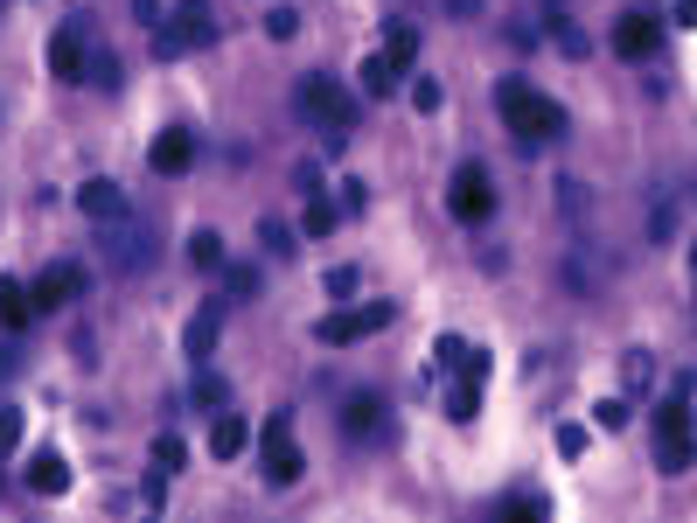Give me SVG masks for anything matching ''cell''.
I'll list each match as a JSON object with an SVG mask.
<instances>
[{"label": "cell", "instance_id": "cell-1", "mask_svg": "<svg viewBox=\"0 0 697 523\" xmlns=\"http://www.w3.org/2000/svg\"><path fill=\"white\" fill-rule=\"evenodd\" d=\"M496 112H502V126H510V133H523L531 147H544V140L565 133V105L544 98V91H531V84H516V78L496 84Z\"/></svg>", "mask_w": 697, "mask_h": 523}, {"label": "cell", "instance_id": "cell-2", "mask_svg": "<svg viewBox=\"0 0 697 523\" xmlns=\"http://www.w3.org/2000/svg\"><path fill=\"white\" fill-rule=\"evenodd\" d=\"M293 105L328 133V147H342V140L356 133V105H349V91H342V78H335V70H307V78L293 84Z\"/></svg>", "mask_w": 697, "mask_h": 523}, {"label": "cell", "instance_id": "cell-3", "mask_svg": "<svg viewBox=\"0 0 697 523\" xmlns=\"http://www.w3.org/2000/svg\"><path fill=\"white\" fill-rule=\"evenodd\" d=\"M217 35H223L217 0H182L167 22H154V56H161V63H175V56H188V49H210Z\"/></svg>", "mask_w": 697, "mask_h": 523}, {"label": "cell", "instance_id": "cell-4", "mask_svg": "<svg viewBox=\"0 0 697 523\" xmlns=\"http://www.w3.org/2000/svg\"><path fill=\"white\" fill-rule=\"evenodd\" d=\"M690 461H697V426H690V405H684V398L655 405V468H663V475H684Z\"/></svg>", "mask_w": 697, "mask_h": 523}, {"label": "cell", "instance_id": "cell-5", "mask_svg": "<svg viewBox=\"0 0 697 523\" xmlns=\"http://www.w3.org/2000/svg\"><path fill=\"white\" fill-rule=\"evenodd\" d=\"M91 49H98L91 14H70V22L49 35V70H56L63 84H84V78H91Z\"/></svg>", "mask_w": 697, "mask_h": 523}, {"label": "cell", "instance_id": "cell-6", "mask_svg": "<svg viewBox=\"0 0 697 523\" xmlns=\"http://www.w3.org/2000/svg\"><path fill=\"white\" fill-rule=\"evenodd\" d=\"M391 314H398V301H363V307H342V314H322V342L328 349H342V342H363V335L376 328H391Z\"/></svg>", "mask_w": 697, "mask_h": 523}, {"label": "cell", "instance_id": "cell-7", "mask_svg": "<svg viewBox=\"0 0 697 523\" xmlns=\"http://www.w3.org/2000/svg\"><path fill=\"white\" fill-rule=\"evenodd\" d=\"M446 210H454L461 223H488V217H496V189H488V167L481 161L454 167V182H446Z\"/></svg>", "mask_w": 697, "mask_h": 523}, {"label": "cell", "instance_id": "cell-8", "mask_svg": "<svg viewBox=\"0 0 697 523\" xmlns=\"http://www.w3.org/2000/svg\"><path fill=\"white\" fill-rule=\"evenodd\" d=\"M258 468H266L272 489H287V481H300V440H293V419H266V440H258Z\"/></svg>", "mask_w": 697, "mask_h": 523}, {"label": "cell", "instance_id": "cell-9", "mask_svg": "<svg viewBox=\"0 0 697 523\" xmlns=\"http://www.w3.org/2000/svg\"><path fill=\"white\" fill-rule=\"evenodd\" d=\"M384 433H391V405L376 398V391H349V398H342V440L376 446Z\"/></svg>", "mask_w": 697, "mask_h": 523}, {"label": "cell", "instance_id": "cell-10", "mask_svg": "<svg viewBox=\"0 0 697 523\" xmlns=\"http://www.w3.org/2000/svg\"><path fill=\"white\" fill-rule=\"evenodd\" d=\"M98 231H105V258H112V266H147V258H154V231H147V223L140 217H119V223H98Z\"/></svg>", "mask_w": 697, "mask_h": 523}, {"label": "cell", "instance_id": "cell-11", "mask_svg": "<svg viewBox=\"0 0 697 523\" xmlns=\"http://www.w3.org/2000/svg\"><path fill=\"white\" fill-rule=\"evenodd\" d=\"M655 49H663V22H655V14H620V22H614V56L649 63Z\"/></svg>", "mask_w": 697, "mask_h": 523}, {"label": "cell", "instance_id": "cell-12", "mask_svg": "<svg viewBox=\"0 0 697 523\" xmlns=\"http://www.w3.org/2000/svg\"><path fill=\"white\" fill-rule=\"evenodd\" d=\"M217 335H223V301H202L196 314H188V328H182V357L202 363L217 349Z\"/></svg>", "mask_w": 697, "mask_h": 523}, {"label": "cell", "instance_id": "cell-13", "mask_svg": "<svg viewBox=\"0 0 697 523\" xmlns=\"http://www.w3.org/2000/svg\"><path fill=\"white\" fill-rule=\"evenodd\" d=\"M147 161H154V175H182V167L196 161V133H188V126H167V133H154Z\"/></svg>", "mask_w": 697, "mask_h": 523}, {"label": "cell", "instance_id": "cell-14", "mask_svg": "<svg viewBox=\"0 0 697 523\" xmlns=\"http://www.w3.org/2000/svg\"><path fill=\"white\" fill-rule=\"evenodd\" d=\"M78 210L91 223H119L126 217V189H119V182H105V175H91L84 189H78Z\"/></svg>", "mask_w": 697, "mask_h": 523}, {"label": "cell", "instance_id": "cell-15", "mask_svg": "<svg viewBox=\"0 0 697 523\" xmlns=\"http://www.w3.org/2000/svg\"><path fill=\"white\" fill-rule=\"evenodd\" d=\"M28 293H35V307H70L84 293V266H49Z\"/></svg>", "mask_w": 697, "mask_h": 523}, {"label": "cell", "instance_id": "cell-16", "mask_svg": "<svg viewBox=\"0 0 697 523\" xmlns=\"http://www.w3.org/2000/svg\"><path fill=\"white\" fill-rule=\"evenodd\" d=\"M35 314H43V307H35V293H28L14 272H0V328H14V335H22V328L35 322Z\"/></svg>", "mask_w": 697, "mask_h": 523}, {"label": "cell", "instance_id": "cell-17", "mask_svg": "<svg viewBox=\"0 0 697 523\" xmlns=\"http://www.w3.org/2000/svg\"><path fill=\"white\" fill-rule=\"evenodd\" d=\"M432 357H440L446 370H461V377H488V349H475V342H461V335H440V342H432Z\"/></svg>", "mask_w": 697, "mask_h": 523}, {"label": "cell", "instance_id": "cell-18", "mask_svg": "<svg viewBox=\"0 0 697 523\" xmlns=\"http://www.w3.org/2000/svg\"><path fill=\"white\" fill-rule=\"evenodd\" d=\"M28 489H35V496H63V489H70V461H63V454H35V461H28Z\"/></svg>", "mask_w": 697, "mask_h": 523}, {"label": "cell", "instance_id": "cell-19", "mask_svg": "<svg viewBox=\"0 0 697 523\" xmlns=\"http://www.w3.org/2000/svg\"><path fill=\"white\" fill-rule=\"evenodd\" d=\"M356 84H363V98H391V91H398V63H391V56H363V63H356Z\"/></svg>", "mask_w": 697, "mask_h": 523}, {"label": "cell", "instance_id": "cell-20", "mask_svg": "<svg viewBox=\"0 0 697 523\" xmlns=\"http://www.w3.org/2000/svg\"><path fill=\"white\" fill-rule=\"evenodd\" d=\"M244 446H252V426H244V419H231V412H223V419L210 426V454H217V461H237V454H244Z\"/></svg>", "mask_w": 697, "mask_h": 523}, {"label": "cell", "instance_id": "cell-21", "mask_svg": "<svg viewBox=\"0 0 697 523\" xmlns=\"http://www.w3.org/2000/svg\"><path fill=\"white\" fill-rule=\"evenodd\" d=\"M335 223H342V202H328L322 189L307 196V210H300V237H328Z\"/></svg>", "mask_w": 697, "mask_h": 523}, {"label": "cell", "instance_id": "cell-22", "mask_svg": "<svg viewBox=\"0 0 697 523\" xmlns=\"http://www.w3.org/2000/svg\"><path fill=\"white\" fill-rule=\"evenodd\" d=\"M475 412H481V384H475V377H461L454 391H446V419H461V426H467Z\"/></svg>", "mask_w": 697, "mask_h": 523}, {"label": "cell", "instance_id": "cell-23", "mask_svg": "<svg viewBox=\"0 0 697 523\" xmlns=\"http://www.w3.org/2000/svg\"><path fill=\"white\" fill-rule=\"evenodd\" d=\"M384 56H391V63H398V70H405V63H411V56H419V28H405V22H391V28H384Z\"/></svg>", "mask_w": 697, "mask_h": 523}, {"label": "cell", "instance_id": "cell-24", "mask_svg": "<svg viewBox=\"0 0 697 523\" xmlns=\"http://www.w3.org/2000/svg\"><path fill=\"white\" fill-rule=\"evenodd\" d=\"M188 266L217 272V266H223V237H217V231H196V237H188Z\"/></svg>", "mask_w": 697, "mask_h": 523}, {"label": "cell", "instance_id": "cell-25", "mask_svg": "<svg viewBox=\"0 0 697 523\" xmlns=\"http://www.w3.org/2000/svg\"><path fill=\"white\" fill-rule=\"evenodd\" d=\"M84 84H98V91H119V56H112L105 43L91 49V78H84Z\"/></svg>", "mask_w": 697, "mask_h": 523}, {"label": "cell", "instance_id": "cell-26", "mask_svg": "<svg viewBox=\"0 0 697 523\" xmlns=\"http://www.w3.org/2000/svg\"><path fill=\"white\" fill-rule=\"evenodd\" d=\"M620 377H628V391H649L655 357H649V349H628V357H620Z\"/></svg>", "mask_w": 697, "mask_h": 523}, {"label": "cell", "instance_id": "cell-27", "mask_svg": "<svg viewBox=\"0 0 697 523\" xmlns=\"http://www.w3.org/2000/svg\"><path fill=\"white\" fill-rule=\"evenodd\" d=\"M154 468H167V475L188 468V440H182V433H161V440H154Z\"/></svg>", "mask_w": 697, "mask_h": 523}, {"label": "cell", "instance_id": "cell-28", "mask_svg": "<svg viewBox=\"0 0 697 523\" xmlns=\"http://www.w3.org/2000/svg\"><path fill=\"white\" fill-rule=\"evenodd\" d=\"M593 426H600V433H620V426H628V398H600L593 405Z\"/></svg>", "mask_w": 697, "mask_h": 523}, {"label": "cell", "instance_id": "cell-29", "mask_svg": "<svg viewBox=\"0 0 697 523\" xmlns=\"http://www.w3.org/2000/svg\"><path fill=\"white\" fill-rule=\"evenodd\" d=\"M551 43L565 49V56H586L593 43H586V28H579V22H551Z\"/></svg>", "mask_w": 697, "mask_h": 523}, {"label": "cell", "instance_id": "cell-30", "mask_svg": "<svg viewBox=\"0 0 697 523\" xmlns=\"http://www.w3.org/2000/svg\"><path fill=\"white\" fill-rule=\"evenodd\" d=\"M551 440H558V454H565V461H579V454H586V426H572V419H565Z\"/></svg>", "mask_w": 697, "mask_h": 523}, {"label": "cell", "instance_id": "cell-31", "mask_svg": "<svg viewBox=\"0 0 697 523\" xmlns=\"http://www.w3.org/2000/svg\"><path fill=\"white\" fill-rule=\"evenodd\" d=\"M258 237H266V252H300V245H293V231H287L279 217H266V223H258Z\"/></svg>", "mask_w": 697, "mask_h": 523}, {"label": "cell", "instance_id": "cell-32", "mask_svg": "<svg viewBox=\"0 0 697 523\" xmlns=\"http://www.w3.org/2000/svg\"><path fill=\"white\" fill-rule=\"evenodd\" d=\"M14 446H22V412L0 405V454H14Z\"/></svg>", "mask_w": 697, "mask_h": 523}, {"label": "cell", "instance_id": "cell-33", "mask_svg": "<svg viewBox=\"0 0 697 523\" xmlns=\"http://www.w3.org/2000/svg\"><path fill=\"white\" fill-rule=\"evenodd\" d=\"M293 28H300L293 8H272V14H266V35H272V43H293Z\"/></svg>", "mask_w": 697, "mask_h": 523}, {"label": "cell", "instance_id": "cell-34", "mask_svg": "<svg viewBox=\"0 0 697 523\" xmlns=\"http://www.w3.org/2000/svg\"><path fill=\"white\" fill-rule=\"evenodd\" d=\"M188 398H196V405H223V398H231V391H223V377H210V370H202V377H196V391H188Z\"/></svg>", "mask_w": 697, "mask_h": 523}, {"label": "cell", "instance_id": "cell-35", "mask_svg": "<svg viewBox=\"0 0 697 523\" xmlns=\"http://www.w3.org/2000/svg\"><path fill=\"white\" fill-rule=\"evenodd\" d=\"M322 287L335 293V301H349V293H356V266H328V279H322Z\"/></svg>", "mask_w": 697, "mask_h": 523}, {"label": "cell", "instance_id": "cell-36", "mask_svg": "<svg viewBox=\"0 0 697 523\" xmlns=\"http://www.w3.org/2000/svg\"><path fill=\"white\" fill-rule=\"evenodd\" d=\"M502 510H510V516H551V502H544V496H510Z\"/></svg>", "mask_w": 697, "mask_h": 523}, {"label": "cell", "instance_id": "cell-37", "mask_svg": "<svg viewBox=\"0 0 697 523\" xmlns=\"http://www.w3.org/2000/svg\"><path fill=\"white\" fill-rule=\"evenodd\" d=\"M411 105H419V112H440V84L419 78V84H411Z\"/></svg>", "mask_w": 697, "mask_h": 523}, {"label": "cell", "instance_id": "cell-38", "mask_svg": "<svg viewBox=\"0 0 697 523\" xmlns=\"http://www.w3.org/2000/svg\"><path fill=\"white\" fill-rule=\"evenodd\" d=\"M231 293H244V301H252V293H258V266H231Z\"/></svg>", "mask_w": 697, "mask_h": 523}, {"label": "cell", "instance_id": "cell-39", "mask_svg": "<svg viewBox=\"0 0 697 523\" xmlns=\"http://www.w3.org/2000/svg\"><path fill=\"white\" fill-rule=\"evenodd\" d=\"M161 496H167V468H154V475H147V489H140V502H147V510H161Z\"/></svg>", "mask_w": 697, "mask_h": 523}, {"label": "cell", "instance_id": "cell-40", "mask_svg": "<svg viewBox=\"0 0 697 523\" xmlns=\"http://www.w3.org/2000/svg\"><path fill=\"white\" fill-rule=\"evenodd\" d=\"M126 8H133V22H147V28L161 22V0H126Z\"/></svg>", "mask_w": 697, "mask_h": 523}, {"label": "cell", "instance_id": "cell-41", "mask_svg": "<svg viewBox=\"0 0 697 523\" xmlns=\"http://www.w3.org/2000/svg\"><path fill=\"white\" fill-rule=\"evenodd\" d=\"M446 8H454V14H475V8H481V0H446Z\"/></svg>", "mask_w": 697, "mask_h": 523}, {"label": "cell", "instance_id": "cell-42", "mask_svg": "<svg viewBox=\"0 0 697 523\" xmlns=\"http://www.w3.org/2000/svg\"><path fill=\"white\" fill-rule=\"evenodd\" d=\"M8 370H14V357H8V349H0V377H8Z\"/></svg>", "mask_w": 697, "mask_h": 523}, {"label": "cell", "instance_id": "cell-43", "mask_svg": "<svg viewBox=\"0 0 697 523\" xmlns=\"http://www.w3.org/2000/svg\"><path fill=\"white\" fill-rule=\"evenodd\" d=\"M690 266H697V237H690Z\"/></svg>", "mask_w": 697, "mask_h": 523}]
</instances>
